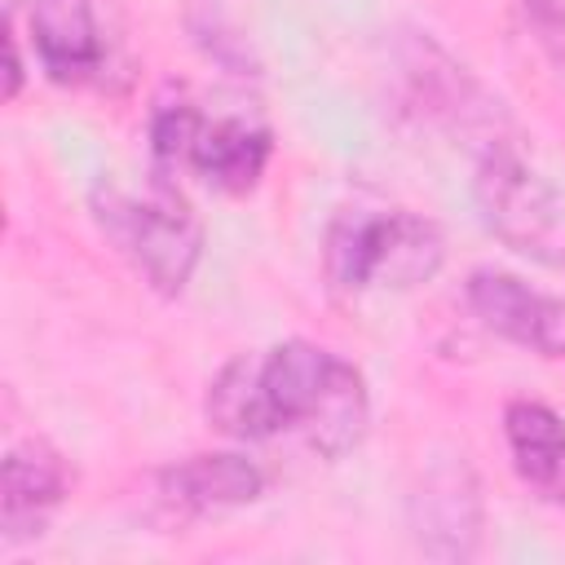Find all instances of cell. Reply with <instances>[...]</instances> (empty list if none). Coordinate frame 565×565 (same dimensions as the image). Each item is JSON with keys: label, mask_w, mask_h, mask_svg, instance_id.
<instances>
[{"label": "cell", "mask_w": 565, "mask_h": 565, "mask_svg": "<svg viewBox=\"0 0 565 565\" xmlns=\"http://www.w3.org/2000/svg\"><path fill=\"white\" fill-rule=\"evenodd\" d=\"M269 154H274L269 128L247 124V119H203V128L190 141L185 163L207 185H216L225 194H247L260 181Z\"/></svg>", "instance_id": "11"}, {"label": "cell", "mask_w": 565, "mask_h": 565, "mask_svg": "<svg viewBox=\"0 0 565 565\" xmlns=\"http://www.w3.org/2000/svg\"><path fill=\"white\" fill-rule=\"evenodd\" d=\"M525 13H530V26L539 31V40L565 57V0H525Z\"/></svg>", "instance_id": "13"}, {"label": "cell", "mask_w": 565, "mask_h": 565, "mask_svg": "<svg viewBox=\"0 0 565 565\" xmlns=\"http://www.w3.org/2000/svg\"><path fill=\"white\" fill-rule=\"evenodd\" d=\"M446 260L437 221L411 207H340L322 238V269L335 291H411Z\"/></svg>", "instance_id": "3"}, {"label": "cell", "mask_w": 565, "mask_h": 565, "mask_svg": "<svg viewBox=\"0 0 565 565\" xmlns=\"http://www.w3.org/2000/svg\"><path fill=\"white\" fill-rule=\"evenodd\" d=\"M265 494V472L247 455H190L154 472V503L168 521H199L247 508Z\"/></svg>", "instance_id": "7"}, {"label": "cell", "mask_w": 565, "mask_h": 565, "mask_svg": "<svg viewBox=\"0 0 565 565\" xmlns=\"http://www.w3.org/2000/svg\"><path fill=\"white\" fill-rule=\"evenodd\" d=\"M71 494V463L44 437H26L4 455L0 481V525L4 543L40 539L53 508Z\"/></svg>", "instance_id": "9"}, {"label": "cell", "mask_w": 565, "mask_h": 565, "mask_svg": "<svg viewBox=\"0 0 565 565\" xmlns=\"http://www.w3.org/2000/svg\"><path fill=\"white\" fill-rule=\"evenodd\" d=\"M203 128V115L199 106L181 93V88H163L154 97V110H150V154L159 168H172V163H185L190 154V141L194 132Z\"/></svg>", "instance_id": "12"}, {"label": "cell", "mask_w": 565, "mask_h": 565, "mask_svg": "<svg viewBox=\"0 0 565 565\" xmlns=\"http://www.w3.org/2000/svg\"><path fill=\"white\" fill-rule=\"evenodd\" d=\"M4 97L13 102L18 97V88H22V57H18V35H13V26L4 31Z\"/></svg>", "instance_id": "14"}, {"label": "cell", "mask_w": 565, "mask_h": 565, "mask_svg": "<svg viewBox=\"0 0 565 565\" xmlns=\"http://www.w3.org/2000/svg\"><path fill=\"white\" fill-rule=\"evenodd\" d=\"M93 216L102 234L115 243L124 260L163 296L185 291L199 256H203V225L190 199L168 181V172H150L141 185L119 177H102L93 185Z\"/></svg>", "instance_id": "2"}, {"label": "cell", "mask_w": 565, "mask_h": 565, "mask_svg": "<svg viewBox=\"0 0 565 565\" xmlns=\"http://www.w3.org/2000/svg\"><path fill=\"white\" fill-rule=\"evenodd\" d=\"M503 437L516 477L547 503H565V419L530 397L503 406Z\"/></svg>", "instance_id": "10"}, {"label": "cell", "mask_w": 565, "mask_h": 565, "mask_svg": "<svg viewBox=\"0 0 565 565\" xmlns=\"http://www.w3.org/2000/svg\"><path fill=\"white\" fill-rule=\"evenodd\" d=\"M411 525L415 539L428 556H446V561H463L477 552L481 539V486L472 477V468L459 463H441L424 477V486L411 499Z\"/></svg>", "instance_id": "8"}, {"label": "cell", "mask_w": 565, "mask_h": 565, "mask_svg": "<svg viewBox=\"0 0 565 565\" xmlns=\"http://www.w3.org/2000/svg\"><path fill=\"white\" fill-rule=\"evenodd\" d=\"M472 199L481 225L516 256L565 269V190H556L512 146L494 141L472 172Z\"/></svg>", "instance_id": "5"}, {"label": "cell", "mask_w": 565, "mask_h": 565, "mask_svg": "<svg viewBox=\"0 0 565 565\" xmlns=\"http://www.w3.org/2000/svg\"><path fill=\"white\" fill-rule=\"evenodd\" d=\"M468 305L494 335L565 362V296H547L516 274L503 269H472L468 274Z\"/></svg>", "instance_id": "6"}, {"label": "cell", "mask_w": 565, "mask_h": 565, "mask_svg": "<svg viewBox=\"0 0 565 565\" xmlns=\"http://www.w3.org/2000/svg\"><path fill=\"white\" fill-rule=\"evenodd\" d=\"M203 411L221 437H296L322 459L349 455L371 428V393L362 371L309 340H282L230 358L212 375Z\"/></svg>", "instance_id": "1"}, {"label": "cell", "mask_w": 565, "mask_h": 565, "mask_svg": "<svg viewBox=\"0 0 565 565\" xmlns=\"http://www.w3.org/2000/svg\"><path fill=\"white\" fill-rule=\"evenodd\" d=\"M31 44L49 79L119 93L132 79L128 13L119 0H35Z\"/></svg>", "instance_id": "4"}]
</instances>
